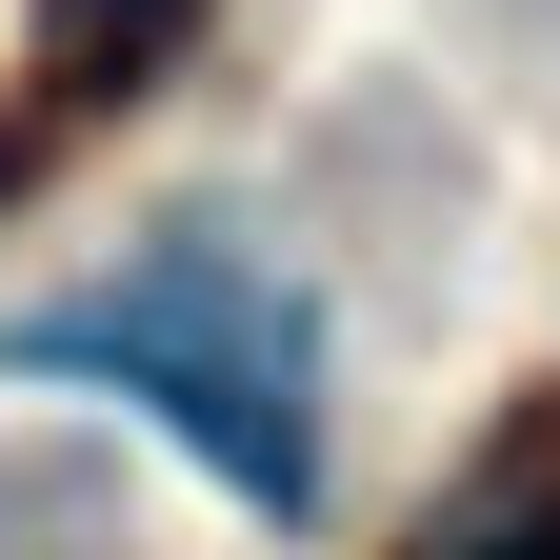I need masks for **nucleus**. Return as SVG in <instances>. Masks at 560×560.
<instances>
[{
	"mask_svg": "<svg viewBox=\"0 0 560 560\" xmlns=\"http://www.w3.org/2000/svg\"><path fill=\"white\" fill-rule=\"evenodd\" d=\"M441 560H560V501H501V521H460Z\"/></svg>",
	"mask_w": 560,
	"mask_h": 560,
	"instance_id": "obj_2",
	"label": "nucleus"
},
{
	"mask_svg": "<svg viewBox=\"0 0 560 560\" xmlns=\"http://www.w3.org/2000/svg\"><path fill=\"white\" fill-rule=\"evenodd\" d=\"M0 361H21V381H120V400H161L260 521L320 501V320H301V280H280V260L200 241V221L140 241L120 280H81V301H40Z\"/></svg>",
	"mask_w": 560,
	"mask_h": 560,
	"instance_id": "obj_1",
	"label": "nucleus"
}]
</instances>
